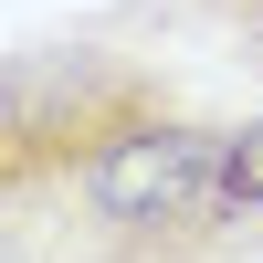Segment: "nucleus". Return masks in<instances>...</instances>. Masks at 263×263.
Instances as JSON below:
<instances>
[{
	"label": "nucleus",
	"mask_w": 263,
	"mask_h": 263,
	"mask_svg": "<svg viewBox=\"0 0 263 263\" xmlns=\"http://www.w3.org/2000/svg\"><path fill=\"white\" fill-rule=\"evenodd\" d=\"M232 126L116 42H32L0 105V200L21 263H232Z\"/></svg>",
	"instance_id": "obj_1"
},
{
	"label": "nucleus",
	"mask_w": 263,
	"mask_h": 263,
	"mask_svg": "<svg viewBox=\"0 0 263 263\" xmlns=\"http://www.w3.org/2000/svg\"><path fill=\"white\" fill-rule=\"evenodd\" d=\"M221 200L242 211V221H263V116L232 126V147H221Z\"/></svg>",
	"instance_id": "obj_2"
},
{
	"label": "nucleus",
	"mask_w": 263,
	"mask_h": 263,
	"mask_svg": "<svg viewBox=\"0 0 263 263\" xmlns=\"http://www.w3.org/2000/svg\"><path fill=\"white\" fill-rule=\"evenodd\" d=\"M221 11V32L242 42V63H253V84H263V0H211Z\"/></svg>",
	"instance_id": "obj_3"
},
{
	"label": "nucleus",
	"mask_w": 263,
	"mask_h": 263,
	"mask_svg": "<svg viewBox=\"0 0 263 263\" xmlns=\"http://www.w3.org/2000/svg\"><path fill=\"white\" fill-rule=\"evenodd\" d=\"M11 263H21V253H11Z\"/></svg>",
	"instance_id": "obj_4"
}]
</instances>
